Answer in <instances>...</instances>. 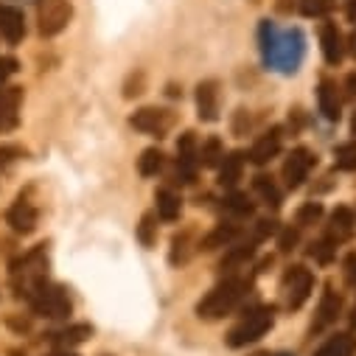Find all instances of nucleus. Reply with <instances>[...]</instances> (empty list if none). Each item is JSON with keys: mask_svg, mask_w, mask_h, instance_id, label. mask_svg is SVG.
<instances>
[{"mask_svg": "<svg viewBox=\"0 0 356 356\" xmlns=\"http://www.w3.org/2000/svg\"><path fill=\"white\" fill-rule=\"evenodd\" d=\"M17 157H23V149L20 146H0V168L12 165Z\"/></svg>", "mask_w": 356, "mask_h": 356, "instance_id": "obj_35", "label": "nucleus"}, {"mask_svg": "<svg viewBox=\"0 0 356 356\" xmlns=\"http://www.w3.org/2000/svg\"><path fill=\"white\" fill-rule=\"evenodd\" d=\"M163 163H165V154H163L160 149H146V152L138 157V171H140L143 177H157L160 168H163Z\"/></svg>", "mask_w": 356, "mask_h": 356, "instance_id": "obj_26", "label": "nucleus"}, {"mask_svg": "<svg viewBox=\"0 0 356 356\" xmlns=\"http://www.w3.org/2000/svg\"><path fill=\"white\" fill-rule=\"evenodd\" d=\"M314 278L306 266H289L284 275V303L286 309H300L312 295Z\"/></svg>", "mask_w": 356, "mask_h": 356, "instance_id": "obj_7", "label": "nucleus"}, {"mask_svg": "<svg viewBox=\"0 0 356 356\" xmlns=\"http://www.w3.org/2000/svg\"><path fill=\"white\" fill-rule=\"evenodd\" d=\"M334 250H337V241L328 238V236H323L320 241H312L309 255H312L317 264H331V261H334Z\"/></svg>", "mask_w": 356, "mask_h": 356, "instance_id": "obj_30", "label": "nucleus"}, {"mask_svg": "<svg viewBox=\"0 0 356 356\" xmlns=\"http://www.w3.org/2000/svg\"><path fill=\"white\" fill-rule=\"evenodd\" d=\"M238 233H241V227L236 225V222H222V225H216L205 238H202V250H216V247H230L236 238H238Z\"/></svg>", "mask_w": 356, "mask_h": 356, "instance_id": "obj_18", "label": "nucleus"}, {"mask_svg": "<svg viewBox=\"0 0 356 356\" xmlns=\"http://www.w3.org/2000/svg\"><path fill=\"white\" fill-rule=\"evenodd\" d=\"M197 168H200V157H197V140L191 132H186L177 143V165H174V177L177 183L183 186H191L194 177H197Z\"/></svg>", "mask_w": 356, "mask_h": 356, "instance_id": "obj_8", "label": "nucleus"}, {"mask_svg": "<svg viewBox=\"0 0 356 356\" xmlns=\"http://www.w3.org/2000/svg\"><path fill=\"white\" fill-rule=\"evenodd\" d=\"M348 51H350V54L356 56V31H353V34L348 37Z\"/></svg>", "mask_w": 356, "mask_h": 356, "instance_id": "obj_41", "label": "nucleus"}, {"mask_svg": "<svg viewBox=\"0 0 356 356\" xmlns=\"http://www.w3.org/2000/svg\"><path fill=\"white\" fill-rule=\"evenodd\" d=\"M350 325L356 328V306H353V312H350Z\"/></svg>", "mask_w": 356, "mask_h": 356, "instance_id": "obj_43", "label": "nucleus"}, {"mask_svg": "<svg viewBox=\"0 0 356 356\" xmlns=\"http://www.w3.org/2000/svg\"><path fill=\"white\" fill-rule=\"evenodd\" d=\"M353 135H356V115H353Z\"/></svg>", "mask_w": 356, "mask_h": 356, "instance_id": "obj_45", "label": "nucleus"}, {"mask_svg": "<svg viewBox=\"0 0 356 356\" xmlns=\"http://www.w3.org/2000/svg\"><path fill=\"white\" fill-rule=\"evenodd\" d=\"M320 216H323V205H320V202H306V205L298 211V225H300V227L317 225Z\"/></svg>", "mask_w": 356, "mask_h": 356, "instance_id": "obj_32", "label": "nucleus"}, {"mask_svg": "<svg viewBox=\"0 0 356 356\" xmlns=\"http://www.w3.org/2000/svg\"><path fill=\"white\" fill-rule=\"evenodd\" d=\"M258 48L266 67H273L278 73H295L306 56V37L300 29L278 31L275 23L264 20L258 26Z\"/></svg>", "mask_w": 356, "mask_h": 356, "instance_id": "obj_1", "label": "nucleus"}, {"mask_svg": "<svg viewBox=\"0 0 356 356\" xmlns=\"http://www.w3.org/2000/svg\"><path fill=\"white\" fill-rule=\"evenodd\" d=\"M320 48H323V56L328 65H339L342 56H345V40L339 34V29L334 23H325L320 29Z\"/></svg>", "mask_w": 356, "mask_h": 356, "instance_id": "obj_14", "label": "nucleus"}, {"mask_svg": "<svg viewBox=\"0 0 356 356\" xmlns=\"http://www.w3.org/2000/svg\"><path fill=\"white\" fill-rule=\"evenodd\" d=\"M273 356H295V353H273Z\"/></svg>", "mask_w": 356, "mask_h": 356, "instance_id": "obj_44", "label": "nucleus"}, {"mask_svg": "<svg viewBox=\"0 0 356 356\" xmlns=\"http://www.w3.org/2000/svg\"><path fill=\"white\" fill-rule=\"evenodd\" d=\"M241 168H244V154L241 152H233V154L222 157V163H219V186L222 188H233L241 180Z\"/></svg>", "mask_w": 356, "mask_h": 356, "instance_id": "obj_19", "label": "nucleus"}, {"mask_svg": "<svg viewBox=\"0 0 356 356\" xmlns=\"http://www.w3.org/2000/svg\"><path fill=\"white\" fill-rule=\"evenodd\" d=\"M331 6H334V0H300V9L309 17H323L325 12H331Z\"/></svg>", "mask_w": 356, "mask_h": 356, "instance_id": "obj_33", "label": "nucleus"}, {"mask_svg": "<svg viewBox=\"0 0 356 356\" xmlns=\"http://www.w3.org/2000/svg\"><path fill=\"white\" fill-rule=\"evenodd\" d=\"M295 244H298V230H292V227H286V230L281 233V241H278V247H281V252H289V250H295Z\"/></svg>", "mask_w": 356, "mask_h": 356, "instance_id": "obj_38", "label": "nucleus"}, {"mask_svg": "<svg viewBox=\"0 0 356 356\" xmlns=\"http://www.w3.org/2000/svg\"><path fill=\"white\" fill-rule=\"evenodd\" d=\"M132 127L146 132V135H163L171 127V115L165 110H154V107H143L132 115Z\"/></svg>", "mask_w": 356, "mask_h": 356, "instance_id": "obj_11", "label": "nucleus"}, {"mask_svg": "<svg viewBox=\"0 0 356 356\" xmlns=\"http://www.w3.org/2000/svg\"><path fill=\"white\" fill-rule=\"evenodd\" d=\"M90 334H93V328H90V325L79 323V325H67V328H62V331H51V334H48V339H51L56 348H65V350H67L70 345L84 342Z\"/></svg>", "mask_w": 356, "mask_h": 356, "instance_id": "obj_20", "label": "nucleus"}, {"mask_svg": "<svg viewBox=\"0 0 356 356\" xmlns=\"http://www.w3.org/2000/svg\"><path fill=\"white\" fill-rule=\"evenodd\" d=\"M225 211L230 213V216H236V219H247V216H252V202H250V197L247 194H230V197H225Z\"/></svg>", "mask_w": 356, "mask_h": 356, "instance_id": "obj_28", "label": "nucleus"}, {"mask_svg": "<svg viewBox=\"0 0 356 356\" xmlns=\"http://www.w3.org/2000/svg\"><path fill=\"white\" fill-rule=\"evenodd\" d=\"M339 309H342V298L328 286L325 289V295H323V300H320V309H317V323H314V328H325V325H331L334 320H337V314H339Z\"/></svg>", "mask_w": 356, "mask_h": 356, "instance_id": "obj_22", "label": "nucleus"}, {"mask_svg": "<svg viewBox=\"0 0 356 356\" xmlns=\"http://www.w3.org/2000/svg\"><path fill=\"white\" fill-rule=\"evenodd\" d=\"M250 292V281L247 278H225L219 286H213L197 306V314L202 320H219L230 312H236L241 306V300Z\"/></svg>", "mask_w": 356, "mask_h": 356, "instance_id": "obj_2", "label": "nucleus"}, {"mask_svg": "<svg viewBox=\"0 0 356 356\" xmlns=\"http://www.w3.org/2000/svg\"><path fill=\"white\" fill-rule=\"evenodd\" d=\"M23 90L20 87H0V132H6L17 124Z\"/></svg>", "mask_w": 356, "mask_h": 356, "instance_id": "obj_13", "label": "nucleus"}, {"mask_svg": "<svg viewBox=\"0 0 356 356\" xmlns=\"http://www.w3.org/2000/svg\"><path fill=\"white\" fill-rule=\"evenodd\" d=\"M252 186H255L258 197H261L266 205H270V208H278V205H281V191H278V186H275V180H273V177L258 174Z\"/></svg>", "mask_w": 356, "mask_h": 356, "instance_id": "obj_25", "label": "nucleus"}, {"mask_svg": "<svg viewBox=\"0 0 356 356\" xmlns=\"http://www.w3.org/2000/svg\"><path fill=\"white\" fill-rule=\"evenodd\" d=\"M334 163H337V168H339V171H356V140L337 146Z\"/></svg>", "mask_w": 356, "mask_h": 356, "instance_id": "obj_31", "label": "nucleus"}, {"mask_svg": "<svg viewBox=\"0 0 356 356\" xmlns=\"http://www.w3.org/2000/svg\"><path fill=\"white\" fill-rule=\"evenodd\" d=\"M51 356H76V353H73V350H65V348H59V350H56V353H51Z\"/></svg>", "mask_w": 356, "mask_h": 356, "instance_id": "obj_42", "label": "nucleus"}, {"mask_svg": "<svg viewBox=\"0 0 356 356\" xmlns=\"http://www.w3.org/2000/svg\"><path fill=\"white\" fill-rule=\"evenodd\" d=\"M15 70H17V59H12V56H3V59H0V87L6 84V79H9Z\"/></svg>", "mask_w": 356, "mask_h": 356, "instance_id": "obj_37", "label": "nucleus"}, {"mask_svg": "<svg viewBox=\"0 0 356 356\" xmlns=\"http://www.w3.org/2000/svg\"><path fill=\"white\" fill-rule=\"evenodd\" d=\"M281 143H284V132H281V127H273L270 132H264V135L252 143L250 160H252L255 165H266V163H270V160L281 152Z\"/></svg>", "mask_w": 356, "mask_h": 356, "instance_id": "obj_10", "label": "nucleus"}, {"mask_svg": "<svg viewBox=\"0 0 356 356\" xmlns=\"http://www.w3.org/2000/svg\"><path fill=\"white\" fill-rule=\"evenodd\" d=\"M70 17H73L70 0H40L37 3V23L42 37H56L59 31H65Z\"/></svg>", "mask_w": 356, "mask_h": 356, "instance_id": "obj_6", "label": "nucleus"}, {"mask_svg": "<svg viewBox=\"0 0 356 356\" xmlns=\"http://www.w3.org/2000/svg\"><path fill=\"white\" fill-rule=\"evenodd\" d=\"M314 163H317L314 152H309L306 146L295 149V152L286 157V163H284V183H286V188H300V186L306 183L309 171L314 168Z\"/></svg>", "mask_w": 356, "mask_h": 356, "instance_id": "obj_9", "label": "nucleus"}, {"mask_svg": "<svg viewBox=\"0 0 356 356\" xmlns=\"http://www.w3.org/2000/svg\"><path fill=\"white\" fill-rule=\"evenodd\" d=\"M45 270H48L45 247H37V250H31L29 255L17 258V261L12 264V286H15V295L29 300V298L45 284Z\"/></svg>", "mask_w": 356, "mask_h": 356, "instance_id": "obj_3", "label": "nucleus"}, {"mask_svg": "<svg viewBox=\"0 0 356 356\" xmlns=\"http://www.w3.org/2000/svg\"><path fill=\"white\" fill-rule=\"evenodd\" d=\"M154 230H157L154 213H146V216L140 219V225H138V238H140L146 247H152V244H154Z\"/></svg>", "mask_w": 356, "mask_h": 356, "instance_id": "obj_34", "label": "nucleus"}, {"mask_svg": "<svg viewBox=\"0 0 356 356\" xmlns=\"http://www.w3.org/2000/svg\"><path fill=\"white\" fill-rule=\"evenodd\" d=\"M353 225H356V219H353V213L348 211V208H337L334 213H331V225H328V238H334V241H342V238H348L350 233H353Z\"/></svg>", "mask_w": 356, "mask_h": 356, "instance_id": "obj_23", "label": "nucleus"}, {"mask_svg": "<svg viewBox=\"0 0 356 356\" xmlns=\"http://www.w3.org/2000/svg\"><path fill=\"white\" fill-rule=\"evenodd\" d=\"M348 93L356 99V73H350V76H348Z\"/></svg>", "mask_w": 356, "mask_h": 356, "instance_id": "obj_40", "label": "nucleus"}, {"mask_svg": "<svg viewBox=\"0 0 356 356\" xmlns=\"http://www.w3.org/2000/svg\"><path fill=\"white\" fill-rule=\"evenodd\" d=\"M29 303H31L34 314L48 317V320H65L70 314V309H73L67 292L62 286H56V284H48V281L29 298Z\"/></svg>", "mask_w": 356, "mask_h": 356, "instance_id": "obj_5", "label": "nucleus"}, {"mask_svg": "<svg viewBox=\"0 0 356 356\" xmlns=\"http://www.w3.org/2000/svg\"><path fill=\"white\" fill-rule=\"evenodd\" d=\"M353 350H356V339L350 334H334L325 345L317 348L314 356H353Z\"/></svg>", "mask_w": 356, "mask_h": 356, "instance_id": "obj_24", "label": "nucleus"}, {"mask_svg": "<svg viewBox=\"0 0 356 356\" xmlns=\"http://www.w3.org/2000/svg\"><path fill=\"white\" fill-rule=\"evenodd\" d=\"M252 258V244H241V247H233L225 258H222V270H227V273H233V270H238L241 264H247Z\"/></svg>", "mask_w": 356, "mask_h": 356, "instance_id": "obj_29", "label": "nucleus"}, {"mask_svg": "<svg viewBox=\"0 0 356 356\" xmlns=\"http://www.w3.org/2000/svg\"><path fill=\"white\" fill-rule=\"evenodd\" d=\"M154 202H157V216H160L163 222H177V219H180V211H183V200L177 197L171 188H163V191H157Z\"/></svg>", "mask_w": 356, "mask_h": 356, "instance_id": "obj_21", "label": "nucleus"}, {"mask_svg": "<svg viewBox=\"0 0 356 356\" xmlns=\"http://www.w3.org/2000/svg\"><path fill=\"white\" fill-rule=\"evenodd\" d=\"M197 113L202 121H216L219 118V90L216 81H200L197 87Z\"/></svg>", "mask_w": 356, "mask_h": 356, "instance_id": "obj_16", "label": "nucleus"}, {"mask_svg": "<svg viewBox=\"0 0 356 356\" xmlns=\"http://www.w3.org/2000/svg\"><path fill=\"white\" fill-rule=\"evenodd\" d=\"M0 37L9 42H20L26 37V17L17 6L0 3Z\"/></svg>", "mask_w": 356, "mask_h": 356, "instance_id": "obj_12", "label": "nucleus"}, {"mask_svg": "<svg viewBox=\"0 0 356 356\" xmlns=\"http://www.w3.org/2000/svg\"><path fill=\"white\" fill-rule=\"evenodd\" d=\"M6 222H9V227H12L15 233H23V236H26V233H31V230L37 227V211H34L31 202L17 200V202L9 208Z\"/></svg>", "mask_w": 356, "mask_h": 356, "instance_id": "obj_15", "label": "nucleus"}, {"mask_svg": "<svg viewBox=\"0 0 356 356\" xmlns=\"http://www.w3.org/2000/svg\"><path fill=\"white\" fill-rule=\"evenodd\" d=\"M275 230H278V222H275V219H261V222H258V227H255V241L270 238Z\"/></svg>", "mask_w": 356, "mask_h": 356, "instance_id": "obj_36", "label": "nucleus"}, {"mask_svg": "<svg viewBox=\"0 0 356 356\" xmlns=\"http://www.w3.org/2000/svg\"><path fill=\"white\" fill-rule=\"evenodd\" d=\"M317 102H320V113L325 121H339V110H342V99L337 93V84L331 79L320 81V90H317Z\"/></svg>", "mask_w": 356, "mask_h": 356, "instance_id": "obj_17", "label": "nucleus"}, {"mask_svg": "<svg viewBox=\"0 0 356 356\" xmlns=\"http://www.w3.org/2000/svg\"><path fill=\"white\" fill-rule=\"evenodd\" d=\"M345 281H348L350 286H356V252H350V255L345 258Z\"/></svg>", "mask_w": 356, "mask_h": 356, "instance_id": "obj_39", "label": "nucleus"}, {"mask_svg": "<svg viewBox=\"0 0 356 356\" xmlns=\"http://www.w3.org/2000/svg\"><path fill=\"white\" fill-rule=\"evenodd\" d=\"M197 157H200V163L202 165H219L222 163V157H225V149H222V140L219 138H208L200 149H197Z\"/></svg>", "mask_w": 356, "mask_h": 356, "instance_id": "obj_27", "label": "nucleus"}, {"mask_svg": "<svg viewBox=\"0 0 356 356\" xmlns=\"http://www.w3.org/2000/svg\"><path fill=\"white\" fill-rule=\"evenodd\" d=\"M273 323H275V309H273V306H258V309H252V312L227 334L230 348H244V345H250V342H258L266 331L273 328Z\"/></svg>", "mask_w": 356, "mask_h": 356, "instance_id": "obj_4", "label": "nucleus"}]
</instances>
